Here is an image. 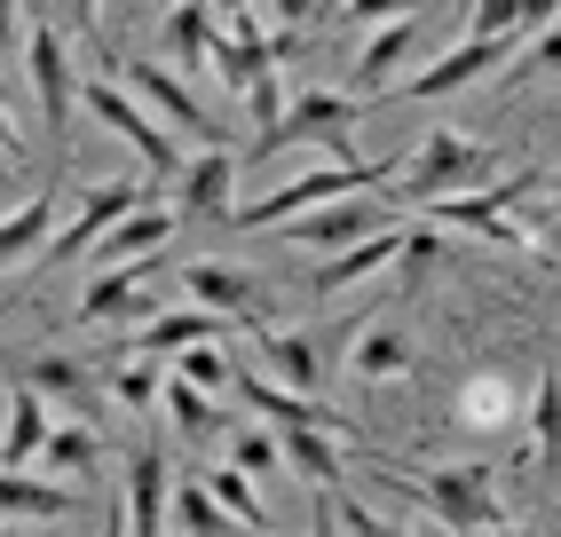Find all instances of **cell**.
<instances>
[{"mask_svg": "<svg viewBox=\"0 0 561 537\" xmlns=\"http://www.w3.org/2000/svg\"><path fill=\"white\" fill-rule=\"evenodd\" d=\"M364 95H341V88H301V95H285V119H277V135H261V142H245L238 159H277V150H293V142H309V150H324L332 167H348V127L364 119Z\"/></svg>", "mask_w": 561, "mask_h": 537, "instance_id": "6da1fadb", "label": "cell"}, {"mask_svg": "<svg viewBox=\"0 0 561 537\" xmlns=\"http://www.w3.org/2000/svg\"><path fill=\"white\" fill-rule=\"evenodd\" d=\"M396 174H403V159H380V167H364V159H348V167H309V174H293L285 190H270V198L230 206V221H238V229H277V221L309 214V206H341V198H364V190H388Z\"/></svg>", "mask_w": 561, "mask_h": 537, "instance_id": "7a4b0ae2", "label": "cell"}, {"mask_svg": "<svg viewBox=\"0 0 561 537\" xmlns=\"http://www.w3.org/2000/svg\"><path fill=\"white\" fill-rule=\"evenodd\" d=\"M396 490H411L451 537H491L506 522L499 514V467H491V458H459V467H443V475H396Z\"/></svg>", "mask_w": 561, "mask_h": 537, "instance_id": "3957f363", "label": "cell"}, {"mask_svg": "<svg viewBox=\"0 0 561 537\" xmlns=\"http://www.w3.org/2000/svg\"><path fill=\"white\" fill-rule=\"evenodd\" d=\"M403 206H435V198H467V190H482L491 182V150H482L474 135H459V127H435V135H420L403 150Z\"/></svg>", "mask_w": 561, "mask_h": 537, "instance_id": "277c9868", "label": "cell"}, {"mask_svg": "<svg viewBox=\"0 0 561 537\" xmlns=\"http://www.w3.org/2000/svg\"><path fill=\"white\" fill-rule=\"evenodd\" d=\"M119 71H127V95H135L142 111H151V119H159L167 135H191L198 150H221V142H230V127H221V119H214V111H206L191 88L174 80L167 64H142V56H127Z\"/></svg>", "mask_w": 561, "mask_h": 537, "instance_id": "5b68a950", "label": "cell"}, {"mask_svg": "<svg viewBox=\"0 0 561 537\" xmlns=\"http://www.w3.org/2000/svg\"><path fill=\"white\" fill-rule=\"evenodd\" d=\"M80 103L95 111V119H103L111 135H127V142H135L142 182H174V174H182V150H174V135H167V127H159V119H151V111H142V103H135L119 80H88V88H80Z\"/></svg>", "mask_w": 561, "mask_h": 537, "instance_id": "8992f818", "label": "cell"}, {"mask_svg": "<svg viewBox=\"0 0 561 537\" xmlns=\"http://www.w3.org/2000/svg\"><path fill=\"white\" fill-rule=\"evenodd\" d=\"M135 206H151V182H127V174H111V182H95L88 198H80V214H71V229L64 238H48V261L64 268V261H88L111 229H119Z\"/></svg>", "mask_w": 561, "mask_h": 537, "instance_id": "52a82bcc", "label": "cell"}, {"mask_svg": "<svg viewBox=\"0 0 561 537\" xmlns=\"http://www.w3.org/2000/svg\"><path fill=\"white\" fill-rule=\"evenodd\" d=\"M24 71H32V95H41L48 135H64L71 103H80V71H71V48H64L56 24H32V32H24Z\"/></svg>", "mask_w": 561, "mask_h": 537, "instance_id": "ba28073f", "label": "cell"}, {"mask_svg": "<svg viewBox=\"0 0 561 537\" xmlns=\"http://www.w3.org/2000/svg\"><path fill=\"white\" fill-rule=\"evenodd\" d=\"M396 214L403 206H309V214H293V221H277L293 245H317V253H348V245H364V238H380V229H396Z\"/></svg>", "mask_w": 561, "mask_h": 537, "instance_id": "9c48e42d", "label": "cell"}, {"mask_svg": "<svg viewBox=\"0 0 561 537\" xmlns=\"http://www.w3.org/2000/svg\"><path fill=\"white\" fill-rule=\"evenodd\" d=\"M514 48H522V41H459L451 56H435L420 80H403V88H388V95H411V103L459 95V88H474V80H491V71H506V64H514Z\"/></svg>", "mask_w": 561, "mask_h": 537, "instance_id": "30bf717a", "label": "cell"}, {"mask_svg": "<svg viewBox=\"0 0 561 537\" xmlns=\"http://www.w3.org/2000/svg\"><path fill=\"white\" fill-rule=\"evenodd\" d=\"M167 506H174L167 450L142 443V450L127 458V490H119V522H127V537H167Z\"/></svg>", "mask_w": 561, "mask_h": 537, "instance_id": "8fae6325", "label": "cell"}, {"mask_svg": "<svg viewBox=\"0 0 561 537\" xmlns=\"http://www.w3.org/2000/svg\"><path fill=\"white\" fill-rule=\"evenodd\" d=\"M238 142H221V150H198V159H182L174 190H182V214L191 221H230V190H238Z\"/></svg>", "mask_w": 561, "mask_h": 537, "instance_id": "7c38bea8", "label": "cell"}, {"mask_svg": "<svg viewBox=\"0 0 561 537\" xmlns=\"http://www.w3.org/2000/svg\"><path fill=\"white\" fill-rule=\"evenodd\" d=\"M451 435H467V443L514 435V388H506L499 372H467V379H459V396H451Z\"/></svg>", "mask_w": 561, "mask_h": 537, "instance_id": "4fadbf2b", "label": "cell"}, {"mask_svg": "<svg viewBox=\"0 0 561 537\" xmlns=\"http://www.w3.org/2000/svg\"><path fill=\"white\" fill-rule=\"evenodd\" d=\"M238 396H245V411L253 419H270V427H324V435H356V419L348 411H332V403H317V396H293V388H270V379H238Z\"/></svg>", "mask_w": 561, "mask_h": 537, "instance_id": "5bb4252c", "label": "cell"}, {"mask_svg": "<svg viewBox=\"0 0 561 537\" xmlns=\"http://www.w3.org/2000/svg\"><path fill=\"white\" fill-rule=\"evenodd\" d=\"M182 293H191L198 309H214V317H253L261 309L253 268H230V261H191L182 268Z\"/></svg>", "mask_w": 561, "mask_h": 537, "instance_id": "9a60e30c", "label": "cell"}, {"mask_svg": "<svg viewBox=\"0 0 561 537\" xmlns=\"http://www.w3.org/2000/svg\"><path fill=\"white\" fill-rule=\"evenodd\" d=\"M142 268L151 261H135V268H103V277L80 293V324H142V317H159L151 309V293H142Z\"/></svg>", "mask_w": 561, "mask_h": 537, "instance_id": "2e32d148", "label": "cell"}, {"mask_svg": "<svg viewBox=\"0 0 561 537\" xmlns=\"http://www.w3.org/2000/svg\"><path fill=\"white\" fill-rule=\"evenodd\" d=\"M159 41H167V64L174 71H214V9L206 0H174V9L159 16Z\"/></svg>", "mask_w": 561, "mask_h": 537, "instance_id": "e0dca14e", "label": "cell"}, {"mask_svg": "<svg viewBox=\"0 0 561 537\" xmlns=\"http://www.w3.org/2000/svg\"><path fill=\"white\" fill-rule=\"evenodd\" d=\"M230 332V317H214V309H159V317H142L135 332V356H182V349H198V340H221Z\"/></svg>", "mask_w": 561, "mask_h": 537, "instance_id": "ac0fdd59", "label": "cell"}, {"mask_svg": "<svg viewBox=\"0 0 561 537\" xmlns=\"http://www.w3.org/2000/svg\"><path fill=\"white\" fill-rule=\"evenodd\" d=\"M167 245H174V214H167V206H135V214L95 245V261H103V268H135V261H159Z\"/></svg>", "mask_w": 561, "mask_h": 537, "instance_id": "d6986e66", "label": "cell"}, {"mask_svg": "<svg viewBox=\"0 0 561 537\" xmlns=\"http://www.w3.org/2000/svg\"><path fill=\"white\" fill-rule=\"evenodd\" d=\"M48 427H56V419H48V396L16 379V388H9V427H0V467H9V475H24L32 458H41Z\"/></svg>", "mask_w": 561, "mask_h": 537, "instance_id": "ffe728a7", "label": "cell"}, {"mask_svg": "<svg viewBox=\"0 0 561 537\" xmlns=\"http://www.w3.org/2000/svg\"><path fill=\"white\" fill-rule=\"evenodd\" d=\"M56 214H64V190L48 182L41 198H24L9 221H0V268H16V261H32V253H48V238H56Z\"/></svg>", "mask_w": 561, "mask_h": 537, "instance_id": "44dd1931", "label": "cell"}, {"mask_svg": "<svg viewBox=\"0 0 561 537\" xmlns=\"http://www.w3.org/2000/svg\"><path fill=\"white\" fill-rule=\"evenodd\" d=\"M420 56V16H396V24H371V41L356 56V80H364V103L380 95V80H396V71Z\"/></svg>", "mask_w": 561, "mask_h": 537, "instance_id": "7402d4cb", "label": "cell"}, {"mask_svg": "<svg viewBox=\"0 0 561 537\" xmlns=\"http://www.w3.org/2000/svg\"><path fill=\"white\" fill-rule=\"evenodd\" d=\"M71 514H80L71 482H32L0 467V522H71Z\"/></svg>", "mask_w": 561, "mask_h": 537, "instance_id": "603a6c76", "label": "cell"}, {"mask_svg": "<svg viewBox=\"0 0 561 537\" xmlns=\"http://www.w3.org/2000/svg\"><path fill=\"white\" fill-rule=\"evenodd\" d=\"M277 450H285V467L309 490H341V450H332L324 427H277Z\"/></svg>", "mask_w": 561, "mask_h": 537, "instance_id": "cb8c5ba5", "label": "cell"}, {"mask_svg": "<svg viewBox=\"0 0 561 537\" xmlns=\"http://www.w3.org/2000/svg\"><path fill=\"white\" fill-rule=\"evenodd\" d=\"M396 253H403V221H396V229H380V238H364V245H348V253H332L309 285H317V293H341V285L371 277V268H380V261H396Z\"/></svg>", "mask_w": 561, "mask_h": 537, "instance_id": "d4e9b609", "label": "cell"}, {"mask_svg": "<svg viewBox=\"0 0 561 537\" xmlns=\"http://www.w3.org/2000/svg\"><path fill=\"white\" fill-rule=\"evenodd\" d=\"M261 356L277 364V379H285L293 396H317L324 356H317V340H309V332H261Z\"/></svg>", "mask_w": 561, "mask_h": 537, "instance_id": "484cf974", "label": "cell"}, {"mask_svg": "<svg viewBox=\"0 0 561 537\" xmlns=\"http://www.w3.org/2000/svg\"><path fill=\"white\" fill-rule=\"evenodd\" d=\"M167 419H174L182 443H206V435L230 427V419H221V403H214L206 388H191V379H174V372H167Z\"/></svg>", "mask_w": 561, "mask_h": 537, "instance_id": "4316f807", "label": "cell"}, {"mask_svg": "<svg viewBox=\"0 0 561 537\" xmlns=\"http://www.w3.org/2000/svg\"><path fill=\"white\" fill-rule=\"evenodd\" d=\"M95 458H103V435H95V427H80V419H56L32 467H56V475H88Z\"/></svg>", "mask_w": 561, "mask_h": 537, "instance_id": "83f0119b", "label": "cell"}, {"mask_svg": "<svg viewBox=\"0 0 561 537\" xmlns=\"http://www.w3.org/2000/svg\"><path fill=\"white\" fill-rule=\"evenodd\" d=\"M16 379H24V388H41V396H64V403L95 396V372H88L80 356H24Z\"/></svg>", "mask_w": 561, "mask_h": 537, "instance_id": "f1b7e54d", "label": "cell"}, {"mask_svg": "<svg viewBox=\"0 0 561 537\" xmlns=\"http://www.w3.org/2000/svg\"><path fill=\"white\" fill-rule=\"evenodd\" d=\"M530 450L538 467H561V372H538V396H530Z\"/></svg>", "mask_w": 561, "mask_h": 537, "instance_id": "f546056e", "label": "cell"}, {"mask_svg": "<svg viewBox=\"0 0 561 537\" xmlns=\"http://www.w3.org/2000/svg\"><path fill=\"white\" fill-rule=\"evenodd\" d=\"M403 372H411V332L364 324V340H356V379H403Z\"/></svg>", "mask_w": 561, "mask_h": 537, "instance_id": "4dcf8cb0", "label": "cell"}, {"mask_svg": "<svg viewBox=\"0 0 561 537\" xmlns=\"http://www.w3.org/2000/svg\"><path fill=\"white\" fill-rule=\"evenodd\" d=\"M167 522H174V529H191V537H245L230 514L214 506V490H206V482H182V490H174V506H167Z\"/></svg>", "mask_w": 561, "mask_h": 537, "instance_id": "1f68e13d", "label": "cell"}, {"mask_svg": "<svg viewBox=\"0 0 561 537\" xmlns=\"http://www.w3.org/2000/svg\"><path fill=\"white\" fill-rule=\"evenodd\" d=\"M206 490H214V506L230 514L238 529H261V522H270V514H261V490H253V475H238V467H214V475H206Z\"/></svg>", "mask_w": 561, "mask_h": 537, "instance_id": "d6a6232c", "label": "cell"}, {"mask_svg": "<svg viewBox=\"0 0 561 537\" xmlns=\"http://www.w3.org/2000/svg\"><path fill=\"white\" fill-rule=\"evenodd\" d=\"M111 396H119L127 411H151V403L167 396V372H159V356H127V364H111Z\"/></svg>", "mask_w": 561, "mask_h": 537, "instance_id": "836d02e7", "label": "cell"}, {"mask_svg": "<svg viewBox=\"0 0 561 537\" xmlns=\"http://www.w3.org/2000/svg\"><path fill=\"white\" fill-rule=\"evenodd\" d=\"M230 467H238V475H253V482L285 467V450H277V427H270V419H253V427H238V435H230Z\"/></svg>", "mask_w": 561, "mask_h": 537, "instance_id": "e575fe53", "label": "cell"}, {"mask_svg": "<svg viewBox=\"0 0 561 537\" xmlns=\"http://www.w3.org/2000/svg\"><path fill=\"white\" fill-rule=\"evenodd\" d=\"M174 379H191V388L221 396V388H230V356H221V340H198V349H182V356H174Z\"/></svg>", "mask_w": 561, "mask_h": 537, "instance_id": "d590c367", "label": "cell"}, {"mask_svg": "<svg viewBox=\"0 0 561 537\" xmlns=\"http://www.w3.org/2000/svg\"><path fill=\"white\" fill-rule=\"evenodd\" d=\"M341 0H270V32H285V41H301V32L317 24V16H332Z\"/></svg>", "mask_w": 561, "mask_h": 537, "instance_id": "8d00e7d4", "label": "cell"}, {"mask_svg": "<svg viewBox=\"0 0 561 537\" xmlns=\"http://www.w3.org/2000/svg\"><path fill=\"white\" fill-rule=\"evenodd\" d=\"M24 9H32V24H56V32H88L103 0H24Z\"/></svg>", "mask_w": 561, "mask_h": 537, "instance_id": "74e56055", "label": "cell"}, {"mask_svg": "<svg viewBox=\"0 0 561 537\" xmlns=\"http://www.w3.org/2000/svg\"><path fill=\"white\" fill-rule=\"evenodd\" d=\"M245 103H253V142H261V135H277V119H285V80H277V71H270V80H253Z\"/></svg>", "mask_w": 561, "mask_h": 537, "instance_id": "f35d334b", "label": "cell"}, {"mask_svg": "<svg viewBox=\"0 0 561 537\" xmlns=\"http://www.w3.org/2000/svg\"><path fill=\"white\" fill-rule=\"evenodd\" d=\"M332 514H341V529H348V537H420V529H403V522H380V514L364 506V498H341Z\"/></svg>", "mask_w": 561, "mask_h": 537, "instance_id": "ab89813d", "label": "cell"}, {"mask_svg": "<svg viewBox=\"0 0 561 537\" xmlns=\"http://www.w3.org/2000/svg\"><path fill=\"white\" fill-rule=\"evenodd\" d=\"M411 9H420V0H341V16H348V24H380V16L396 24V16H411Z\"/></svg>", "mask_w": 561, "mask_h": 537, "instance_id": "60d3db41", "label": "cell"}, {"mask_svg": "<svg viewBox=\"0 0 561 537\" xmlns=\"http://www.w3.org/2000/svg\"><path fill=\"white\" fill-rule=\"evenodd\" d=\"M16 41H24V0H0V64L16 56Z\"/></svg>", "mask_w": 561, "mask_h": 537, "instance_id": "b9f144b4", "label": "cell"}, {"mask_svg": "<svg viewBox=\"0 0 561 537\" xmlns=\"http://www.w3.org/2000/svg\"><path fill=\"white\" fill-rule=\"evenodd\" d=\"M435 253H443V238H435V229H403V261H411V268H427Z\"/></svg>", "mask_w": 561, "mask_h": 537, "instance_id": "7bdbcfd3", "label": "cell"}, {"mask_svg": "<svg viewBox=\"0 0 561 537\" xmlns=\"http://www.w3.org/2000/svg\"><path fill=\"white\" fill-rule=\"evenodd\" d=\"M530 71H561V24L538 32V48H530Z\"/></svg>", "mask_w": 561, "mask_h": 537, "instance_id": "ee69618b", "label": "cell"}, {"mask_svg": "<svg viewBox=\"0 0 561 537\" xmlns=\"http://www.w3.org/2000/svg\"><path fill=\"white\" fill-rule=\"evenodd\" d=\"M561 16V0H522V41H530V32H546Z\"/></svg>", "mask_w": 561, "mask_h": 537, "instance_id": "f6af8a7d", "label": "cell"}, {"mask_svg": "<svg viewBox=\"0 0 561 537\" xmlns=\"http://www.w3.org/2000/svg\"><path fill=\"white\" fill-rule=\"evenodd\" d=\"M206 9H214L221 24H230V16H245V9H253V0H206Z\"/></svg>", "mask_w": 561, "mask_h": 537, "instance_id": "bcb514c9", "label": "cell"}, {"mask_svg": "<svg viewBox=\"0 0 561 537\" xmlns=\"http://www.w3.org/2000/svg\"><path fill=\"white\" fill-rule=\"evenodd\" d=\"M245 537H270V529H245ZM317 537H341V529H332V522H317Z\"/></svg>", "mask_w": 561, "mask_h": 537, "instance_id": "7dc6e473", "label": "cell"}, {"mask_svg": "<svg viewBox=\"0 0 561 537\" xmlns=\"http://www.w3.org/2000/svg\"><path fill=\"white\" fill-rule=\"evenodd\" d=\"M546 190H553V214H561V174H546Z\"/></svg>", "mask_w": 561, "mask_h": 537, "instance_id": "c3c4849f", "label": "cell"}, {"mask_svg": "<svg viewBox=\"0 0 561 537\" xmlns=\"http://www.w3.org/2000/svg\"><path fill=\"white\" fill-rule=\"evenodd\" d=\"M491 537H530V529H506V522H499V529H491Z\"/></svg>", "mask_w": 561, "mask_h": 537, "instance_id": "681fc988", "label": "cell"}, {"mask_svg": "<svg viewBox=\"0 0 561 537\" xmlns=\"http://www.w3.org/2000/svg\"><path fill=\"white\" fill-rule=\"evenodd\" d=\"M0 111H9V80H0Z\"/></svg>", "mask_w": 561, "mask_h": 537, "instance_id": "f907efd6", "label": "cell"}, {"mask_svg": "<svg viewBox=\"0 0 561 537\" xmlns=\"http://www.w3.org/2000/svg\"><path fill=\"white\" fill-rule=\"evenodd\" d=\"M467 9H474V0H459V16H467Z\"/></svg>", "mask_w": 561, "mask_h": 537, "instance_id": "816d5d0a", "label": "cell"}, {"mask_svg": "<svg viewBox=\"0 0 561 537\" xmlns=\"http://www.w3.org/2000/svg\"><path fill=\"white\" fill-rule=\"evenodd\" d=\"M0 537H24V529H0Z\"/></svg>", "mask_w": 561, "mask_h": 537, "instance_id": "f5cc1de1", "label": "cell"}, {"mask_svg": "<svg viewBox=\"0 0 561 537\" xmlns=\"http://www.w3.org/2000/svg\"><path fill=\"white\" fill-rule=\"evenodd\" d=\"M159 9H174V0H159Z\"/></svg>", "mask_w": 561, "mask_h": 537, "instance_id": "db71d44e", "label": "cell"}, {"mask_svg": "<svg viewBox=\"0 0 561 537\" xmlns=\"http://www.w3.org/2000/svg\"><path fill=\"white\" fill-rule=\"evenodd\" d=\"M111 537H127V529H111Z\"/></svg>", "mask_w": 561, "mask_h": 537, "instance_id": "11a10c76", "label": "cell"}, {"mask_svg": "<svg viewBox=\"0 0 561 537\" xmlns=\"http://www.w3.org/2000/svg\"><path fill=\"white\" fill-rule=\"evenodd\" d=\"M443 537H451V529H443Z\"/></svg>", "mask_w": 561, "mask_h": 537, "instance_id": "9f6ffc18", "label": "cell"}]
</instances>
